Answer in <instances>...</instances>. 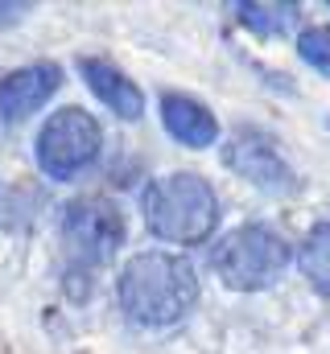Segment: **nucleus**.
I'll use <instances>...</instances> for the list:
<instances>
[{"label":"nucleus","mask_w":330,"mask_h":354,"mask_svg":"<svg viewBox=\"0 0 330 354\" xmlns=\"http://www.w3.org/2000/svg\"><path fill=\"white\" fill-rule=\"evenodd\" d=\"M116 297L124 305V313L145 326V330H169L182 326L202 297L198 284V268L177 252H137L120 280H116Z\"/></svg>","instance_id":"nucleus-1"},{"label":"nucleus","mask_w":330,"mask_h":354,"mask_svg":"<svg viewBox=\"0 0 330 354\" xmlns=\"http://www.w3.org/2000/svg\"><path fill=\"white\" fill-rule=\"evenodd\" d=\"M141 218L157 239L173 248H194L207 243L219 227V194L207 177L190 169L153 177L141 194Z\"/></svg>","instance_id":"nucleus-2"},{"label":"nucleus","mask_w":330,"mask_h":354,"mask_svg":"<svg viewBox=\"0 0 330 354\" xmlns=\"http://www.w3.org/2000/svg\"><path fill=\"white\" fill-rule=\"evenodd\" d=\"M289 260H293V248L264 223H244V227L227 231L211 252L215 276L232 292H264V288H272L285 276Z\"/></svg>","instance_id":"nucleus-3"},{"label":"nucleus","mask_w":330,"mask_h":354,"mask_svg":"<svg viewBox=\"0 0 330 354\" xmlns=\"http://www.w3.org/2000/svg\"><path fill=\"white\" fill-rule=\"evenodd\" d=\"M103 149V128L87 107H58L46 115V124L37 128L33 140V157L37 169L50 181H71L79 177L87 165L99 161Z\"/></svg>","instance_id":"nucleus-4"},{"label":"nucleus","mask_w":330,"mask_h":354,"mask_svg":"<svg viewBox=\"0 0 330 354\" xmlns=\"http://www.w3.org/2000/svg\"><path fill=\"white\" fill-rule=\"evenodd\" d=\"M62 239L75 264H103L124 243V218L103 198H79L62 214Z\"/></svg>","instance_id":"nucleus-5"},{"label":"nucleus","mask_w":330,"mask_h":354,"mask_svg":"<svg viewBox=\"0 0 330 354\" xmlns=\"http://www.w3.org/2000/svg\"><path fill=\"white\" fill-rule=\"evenodd\" d=\"M58 87H62V66H54V62H33V66L12 71L0 83V120L4 124L29 120L33 111H42L54 99Z\"/></svg>","instance_id":"nucleus-6"},{"label":"nucleus","mask_w":330,"mask_h":354,"mask_svg":"<svg viewBox=\"0 0 330 354\" xmlns=\"http://www.w3.org/2000/svg\"><path fill=\"white\" fill-rule=\"evenodd\" d=\"M79 75L87 91L120 120H141L145 111V91L137 87L120 66H112L107 58H79Z\"/></svg>","instance_id":"nucleus-7"},{"label":"nucleus","mask_w":330,"mask_h":354,"mask_svg":"<svg viewBox=\"0 0 330 354\" xmlns=\"http://www.w3.org/2000/svg\"><path fill=\"white\" fill-rule=\"evenodd\" d=\"M162 128L186 149H211L219 140V120L207 103L190 99V95H177V91H165L162 95Z\"/></svg>","instance_id":"nucleus-8"},{"label":"nucleus","mask_w":330,"mask_h":354,"mask_svg":"<svg viewBox=\"0 0 330 354\" xmlns=\"http://www.w3.org/2000/svg\"><path fill=\"white\" fill-rule=\"evenodd\" d=\"M223 161H227L240 177H248L252 185H260V189H285V185H289L285 161H281L277 149H272L264 136H256V132H240V136L223 149Z\"/></svg>","instance_id":"nucleus-9"},{"label":"nucleus","mask_w":330,"mask_h":354,"mask_svg":"<svg viewBox=\"0 0 330 354\" xmlns=\"http://www.w3.org/2000/svg\"><path fill=\"white\" fill-rule=\"evenodd\" d=\"M297 272L306 276V284L330 301V218L314 223L297 248Z\"/></svg>","instance_id":"nucleus-10"},{"label":"nucleus","mask_w":330,"mask_h":354,"mask_svg":"<svg viewBox=\"0 0 330 354\" xmlns=\"http://www.w3.org/2000/svg\"><path fill=\"white\" fill-rule=\"evenodd\" d=\"M232 8H236L240 25H248V29L260 33V37L293 33V29H297V17H302L297 4H256V0H240V4H232Z\"/></svg>","instance_id":"nucleus-11"},{"label":"nucleus","mask_w":330,"mask_h":354,"mask_svg":"<svg viewBox=\"0 0 330 354\" xmlns=\"http://www.w3.org/2000/svg\"><path fill=\"white\" fill-rule=\"evenodd\" d=\"M297 54H302L306 66L322 71L330 79V25H310V29H302V33H297Z\"/></svg>","instance_id":"nucleus-12"},{"label":"nucleus","mask_w":330,"mask_h":354,"mask_svg":"<svg viewBox=\"0 0 330 354\" xmlns=\"http://www.w3.org/2000/svg\"><path fill=\"white\" fill-rule=\"evenodd\" d=\"M29 8H33V4H25V0H0V29H8V25L25 21V17H29Z\"/></svg>","instance_id":"nucleus-13"}]
</instances>
